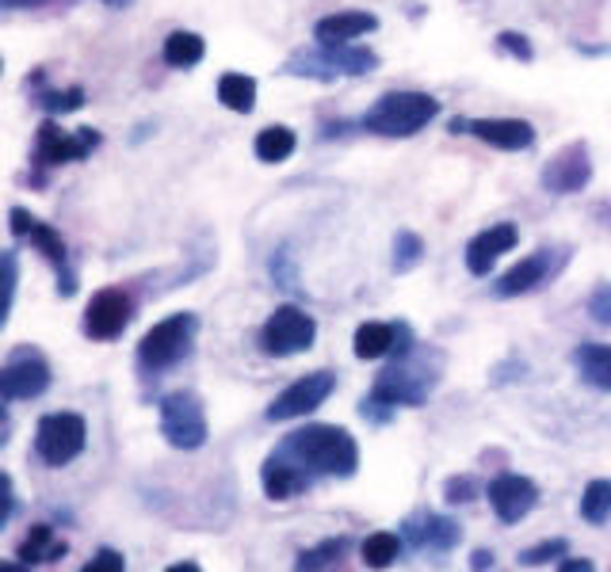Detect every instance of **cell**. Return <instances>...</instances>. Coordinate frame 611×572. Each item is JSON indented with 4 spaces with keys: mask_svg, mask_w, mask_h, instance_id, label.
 I'll return each instance as SVG.
<instances>
[{
    "mask_svg": "<svg viewBox=\"0 0 611 572\" xmlns=\"http://www.w3.org/2000/svg\"><path fill=\"white\" fill-rule=\"evenodd\" d=\"M272 454H280L283 462L298 466L306 477H352L360 469V443L352 439V431L337 428V424H309L303 431H291Z\"/></svg>",
    "mask_w": 611,
    "mask_h": 572,
    "instance_id": "1",
    "label": "cell"
},
{
    "mask_svg": "<svg viewBox=\"0 0 611 572\" xmlns=\"http://www.w3.org/2000/svg\"><path fill=\"white\" fill-rule=\"evenodd\" d=\"M439 374H444V351L436 347L416 344L409 355H398L393 367H386L383 374L375 378L371 393L390 405H406V408H421L428 401V393L439 385Z\"/></svg>",
    "mask_w": 611,
    "mask_h": 572,
    "instance_id": "2",
    "label": "cell"
},
{
    "mask_svg": "<svg viewBox=\"0 0 611 572\" xmlns=\"http://www.w3.org/2000/svg\"><path fill=\"white\" fill-rule=\"evenodd\" d=\"M378 69V53L367 46L352 43H317L309 50H298L287 58L283 73L287 76H309V81H344V76H367Z\"/></svg>",
    "mask_w": 611,
    "mask_h": 572,
    "instance_id": "3",
    "label": "cell"
},
{
    "mask_svg": "<svg viewBox=\"0 0 611 572\" xmlns=\"http://www.w3.org/2000/svg\"><path fill=\"white\" fill-rule=\"evenodd\" d=\"M439 115V99L428 92H390L383 96L367 115H363V130L378 138H413Z\"/></svg>",
    "mask_w": 611,
    "mask_h": 572,
    "instance_id": "4",
    "label": "cell"
},
{
    "mask_svg": "<svg viewBox=\"0 0 611 572\" xmlns=\"http://www.w3.org/2000/svg\"><path fill=\"white\" fill-rule=\"evenodd\" d=\"M196 332H199L196 313H173L153 324L142 336V344H138V362H142L145 374H161V370L188 359L191 347H196Z\"/></svg>",
    "mask_w": 611,
    "mask_h": 572,
    "instance_id": "5",
    "label": "cell"
},
{
    "mask_svg": "<svg viewBox=\"0 0 611 572\" xmlns=\"http://www.w3.org/2000/svg\"><path fill=\"white\" fill-rule=\"evenodd\" d=\"M157 413H161V436L176 451H199L207 443V436H211L207 408L191 390H176L168 397H161Z\"/></svg>",
    "mask_w": 611,
    "mask_h": 572,
    "instance_id": "6",
    "label": "cell"
},
{
    "mask_svg": "<svg viewBox=\"0 0 611 572\" xmlns=\"http://www.w3.org/2000/svg\"><path fill=\"white\" fill-rule=\"evenodd\" d=\"M8 229H12L15 241H31L54 267H58V294L61 298H73L77 275H73V267H69V249H66V241H61L58 229L38 222L35 214H27L23 206H12V211H8Z\"/></svg>",
    "mask_w": 611,
    "mask_h": 572,
    "instance_id": "7",
    "label": "cell"
},
{
    "mask_svg": "<svg viewBox=\"0 0 611 572\" xmlns=\"http://www.w3.org/2000/svg\"><path fill=\"white\" fill-rule=\"evenodd\" d=\"M89 443V428L77 413H50L35 428V454L46 466L61 469L77 458Z\"/></svg>",
    "mask_w": 611,
    "mask_h": 572,
    "instance_id": "8",
    "label": "cell"
},
{
    "mask_svg": "<svg viewBox=\"0 0 611 572\" xmlns=\"http://www.w3.org/2000/svg\"><path fill=\"white\" fill-rule=\"evenodd\" d=\"M317 339V321L298 306H280L260 329V347L265 355L275 359H291V355H303L314 347Z\"/></svg>",
    "mask_w": 611,
    "mask_h": 572,
    "instance_id": "9",
    "label": "cell"
},
{
    "mask_svg": "<svg viewBox=\"0 0 611 572\" xmlns=\"http://www.w3.org/2000/svg\"><path fill=\"white\" fill-rule=\"evenodd\" d=\"M46 390H50V362L35 347H15L0 370V397L12 405V401L43 397Z\"/></svg>",
    "mask_w": 611,
    "mask_h": 572,
    "instance_id": "10",
    "label": "cell"
},
{
    "mask_svg": "<svg viewBox=\"0 0 611 572\" xmlns=\"http://www.w3.org/2000/svg\"><path fill=\"white\" fill-rule=\"evenodd\" d=\"M332 390H337V374H332V370H314V374L291 382L287 390H283L280 397L268 405V420H272V424L298 420V416L314 413L317 405H325Z\"/></svg>",
    "mask_w": 611,
    "mask_h": 572,
    "instance_id": "11",
    "label": "cell"
},
{
    "mask_svg": "<svg viewBox=\"0 0 611 572\" xmlns=\"http://www.w3.org/2000/svg\"><path fill=\"white\" fill-rule=\"evenodd\" d=\"M99 145V134L92 127L77 130V134H66L58 122L46 119L38 127V142H35V165L38 168H58V165H73V160H84L92 150Z\"/></svg>",
    "mask_w": 611,
    "mask_h": 572,
    "instance_id": "12",
    "label": "cell"
},
{
    "mask_svg": "<svg viewBox=\"0 0 611 572\" xmlns=\"http://www.w3.org/2000/svg\"><path fill=\"white\" fill-rule=\"evenodd\" d=\"M134 317V301L122 286H104L99 294H92L89 309H84V336L92 339H115L122 336V329Z\"/></svg>",
    "mask_w": 611,
    "mask_h": 572,
    "instance_id": "13",
    "label": "cell"
},
{
    "mask_svg": "<svg viewBox=\"0 0 611 572\" xmlns=\"http://www.w3.org/2000/svg\"><path fill=\"white\" fill-rule=\"evenodd\" d=\"M543 188L551 195H577V191L589 188L592 180V160H589V145L585 142H569L566 150H559L543 168Z\"/></svg>",
    "mask_w": 611,
    "mask_h": 572,
    "instance_id": "14",
    "label": "cell"
},
{
    "mask_svg": "<svg viewBox=\"0 0 611 572\" xmlns=\"http://www.w3.org/2000/svg\"><path fill=\"white\" fill-rule=\"evenodd\" d=\"M451 134H474L505 153H524L536 145V127L524 119H451Z\"/></svg>",
    "mask_w": 611,
    "mask_h": 572,
    "instance_id": "15",
    "label": "cell"
},
{
    "mask_svg": "<svg viewBox=\"0 0 611 572\" xmlns=\"http://www.w3.org/2000/svg\"><path fill=\"white\" fill-rule=\"evenodd\" d=\"M401 538H406V546H413V550L451 553L455 546L462 543V527L455 520H447V515L421 512V515H409V520L401 523Z\"/></svg>",
    "mask_w": 611,
    "mask_h": 572,
    "instance_id": "16",
    "label": "cell"
},
{
    "mask_svg": "<svg viewBox=\"0 0 611 572\" xmlns=\"http://www.w3.org/2000/svg\"><path fill=\"white\" fill-rule=\"evenodd\" d=\"M490 504L501 523H520L536 512L539 485L520 474H501L497 481H490Z\"/></svg>",
    "mask_w": 611,
    "mask_h": 572,
    "instance_id": "17",
    "label": "cell"
},
{
    "mask_svg": "<svg viewBox=\"0 0 611 572\" xmlns=\"http://www.w3.org/2000/svg\"><path fill=\"white\" fill-rule=\"evenodd\" d=\"M516 241H520V229L513 226V222H497V226L482 229V234L474 237V241L467 245V267L470 275H490L493 264H497L505 252L516 249Z\"/></svg>",
    "mask_w": 611,
    "mask_h": 572,
    "instance_id": "18",
    "label": "cell"
},
{
    "mask_svg": "<svg viewBox=\"0 0 611 572\" xmlns=\"http://www.w3.org/2000/svg\"><path fill=\"white\" fill-rule=\"evenodd\" d=\"M554 275V260H551V249H539L531 252L528 260H520V264L513 267V272L501 275V283L493 286V290L501 294V298H516V294H528L536 290L539 283H547Z\"/></svg>",
    "mask_w": 611,
    "mask_h": 572,
    "instance_id": "19",
    "label": "cell"
},
{
    "mask_svg": "<svg viewBox=\"0 0 611 572\" xmlns=\"http://www.w3.org/2000/svg\"><path fill=\"white\" fill-rule=\"evenodd\" d=\"M260 485H265L268 500H295L298 492H306L314 485V477H306L298 466L283 462L280 454H268L265 469H260Z\"/></svg>",
    "mask_w": 611,
    "mask_h": 572,
    "instance_id": "20",
    "label": "cell"
},
{
    "mask_svg": "<svg viewBox=\"0 0 611 572\" xmlns=\"http://www.w3.org/2000/svg\"><path fill=\"white\" fill-rule=\"evenodd\" d=\"M69 553V543L66 538L54 535L50 523H38V527L27 531V538L20 543V550H15V558L23 561V565H58L61 558Z\"/></svg>",
    "mask_w": 611,
    "mask_h": 572,
    "instance_id": "21",
    "label": "cell"
},
{
    "mask_svg": "<svg viewBox=\"0 0 611 572\" xmlns=\"http://www.w3.org/2000/svg\"><path fill=\"white\" fill-rule=\"evenodd\" d=\"M378 27V20L371 12H337L317 20L314 38L317 43H352V38H363Z\"/></svg>",
    "mask_w": 611,
    "mask_h": 572,
    "instance_id": "22",
    "label": "cell"
},
{
    "mask_svg": "<svg viewBox=\"0 0 611 572\" xmlns=\"http://www.w3.org/2000/svg\"><path fill=\"white\" fill-rule=\"evenodd\" d=\"M574 367L592 390L611 393V347L608 344H581L574 351Z\"/></svg>",
    "mask_w": 611,
    "mask_h": 572,
    "instance_id": "23",
    "label": "cell"
},
{
    "mask_svg": "<svg viewBox=\"0 0 611 572\" xmlns=\"http://www.w3.org/2000/svg\"><path fill=\"white\" fill-rule=\"evenodd\" d=\"M398 329L401 324H386V321H367L355 329V359H383V355H393L398 347Z\"/></svg>",
    "mask_w": 611,
    "mask_h": 572,
    "instance_id": "24",
    "label": "cell"
},
{
    "mask_svg": "<svg viewBox=\"0 0 611 572\" xmlns=\"http://www.w3.org/2000/svg\"><path fill=\"white\" fill-rule=\"evenodd\" d=\"M401 550H406V538L390 535V531H375V535L360 546V558L367 569H390L393 561L401 558Z\"/></svg>",
    "mask_w": 611,
    "mask_h": 572,
    "instance_id": "25",
    "label": "cell"
},
{
    "mask_svg": "<svg viewBox=\"0 0 611 572\" xmlns=\"http://www.w3.org/2000/svg\"><path fill=\"white\" fill-rule=\"evenodd\" d=\"M207 53V43L196 35V31H173V35L165 38V61L173 69H191L199 65Z\"/></svg>",
    "mask_w": 611,
    "mask_h": 572,
    "instance_id": "26",
    "label": "cell"
},
{
    "mask_svg": "<svg viewBox=\"0 0 611 572\" xmlns=\"http://www.w3.org/2000/svg\"><path fill=\"white\" fill-rule=\"evenodd\" d=\"M219 99L237 115H249L257 107V81L245 73H226L219 81Z\"/></svg>",
    "mask_w": 611,
    "mask_h": 572,
    "instance_id": "27",
    "label": "cell"
},
{
    "mask_svg": "<svg viewBox=\"0 0 611 572\" xmlns=\"http://www.w3.org/2000/svg\"><path fill=\"white\" fill-rule=\"evenodd\" d=\"M295 145H298V138H295V130H287V127H268V130H260L257 134V157L265 160V165H280V160H287L291 153H295Z\"/></svg>",
    "mask_w": 611,
    "mask_h": 572,
    "instance_id": "28",
    "label": "cell"
},
{
    "mask_svg": "<svg viewBox=\"0 0 611 572\" xmlns=\"http://www.w3.org/2000/svg\"><path fill=\"white\" fill-rule=\"evenodd\" d=\"M581 520L600 527V523L611 520V481L608 477H597V481L585 485L581 492Z\"/></svg>",
    "mask_w": 611,
    "mask_h": 572,
    "instance_id": "29",
    "label": "cell"
},
{
    "mask_svg": "<svg viewBox=\"0 0 611 572\" xmlns=\"http://www.w3.org/2000/svg\"><path fill=\"white\" fill-rule=\"evenodd\" d=\"M344 550H348V538L344 535H340V538H325L321 546H314V550L298 553L295 569H332V565H340Z\"/></svg>",
    "mask_w": 611,
    "mask_h": 572,
    "instance_id": "30",
    "label": "cell"
},
{
    "mask_svg": "<svg viewBox=\"0 0 611 572\" xmlns=\"http://www.w3.org/2000/svg\"><path fill=\"white\" fill-rule=\"evenodd\" d=\"M35 104L50 115H69L84 107V88H50V92H35Z\"/></svg>",
    "mask_w": 611,
    "mask_h": 572,
    "instance_id": "31",
    "label": "cell"
},
{
    "mask_svg": "<svg viewBox=\"0 0 611 572\" xmlns=\"http://www.w3.org/2000/svg\"><path fill=\"white\" fill-rule=\"evenodd\" d=\"M421 260H424V241H421V237L409 234V229L393 237V272H398V275L413 272Z\"/></svg>",
    "mask_w": 611,
    "mask_h": 572,
    "instance_id": "32",
    "label": "cell"
},
{
    "mask_svg": "<svg viewBox=\"0 0 611 572\" xmlns=\"http://www.w3.org/2000/svg\"><path fill=\"white\" fill-rule=\"evenodd\" d=\"M566 553H569V543H566V538H551V543H539V546H531V550H524V553H520V565H528V569L551 565V561L566 558Z\"/></svg>",
    "mask_w": 611,
    "mask_h": 572,
    "instance_id": "33",
    "label": "cell"
},
{
    "mask_svg": "<svg viewBox=\"0 0 611 572\" xmlns=\"http://www.w3.org/2000/svg\"><path fill=\"white\" fill-rule=\"evenodd\" d=\"M585 309H589L592 321L604 324V329H611V283H600L597 290L589 294V301H585Z\"/></svg>",
    "mask_w": 611,
    "mask_h": 572,
    "instance_id": "34",
    "label": "cell"
},
{
    "mask_svg": "<svg viewBox=\"0 0 611 572\" xmlns=\"http://www.w3.org/2000/svg\"><path fill=\"white\" fill-rule=\"evenodd\" d=\"M393 413H398V405H390V401L375 397V393H367V397L360 401V416L367 424H390Z\"/></svg>",
    "mask_w": 611,
    "mask_h": 572,
    "instance_id": "35",
    "label": "cell"
},
{
    "mask_svg": "<svg viewBox=\"0 0 611 572\" xmlns=\"http://www.w3.org/2000/svg\"><path fill=\"white\" fill-rule=\"evenodd\" d=\"M474 492H478L474 477H447V485H444L447 504H470V500H474Z\"/></svg>",
    "mask_w": 611,
    "mask_h": 572,
    "instance_id": "36",
    "label": "cell"
},
{
    "mask_svg": "<svg viewBox=\"0 0 611 572\" xmlns=\"http://www.w3.org/2000/svg\"><path fill=\"white\" fill-rule=\"evenodd\" d=\"M497 46L505 53H513L516 61H531L536 58V50H531V43L524 35H516V31H505V35H497Z\"/></svg>",
    "mask_w": 611,
    "mask_h": 572,
    "instance_id": "37",
    "label": "cell"
},
{
    "mask_svg": "<svg viewBox=\"0 0 611 572\" xmlns=\"http://www.w3.org/2000/svg\"><path fill=\"white\" fill-rule=\"evenodd\" d=\"M127 569V558L119 550H99L96 558L84 565V572H122Z\"/></svg>",
    "mask_w": 611,
    "mask_h": 572,
    "instance_id": "38",
    "label": "cell"
},
{
    "mask_svg": "<svg viewBox=\"0 0 611 572\" xmlns=\"http://www.w3.org/2000/svg\"><path fill=\"white\" fill-rule=\"evenodd\" d=\"M0 497H4V512H0V527H8L15 515V489H12V477H0Z\"/></svg>",
    "mask_w": 611,
    "mask_h": 572,
    "instance_id": "39",
    "label": "cell"
},
{
    "mask_svg": "<svg viewBox=\"0 0 611 572\" xmlns=\"http://www.w3.org/2000/svg\"><path fill=\"white\" fill-rule=\"evenodd\" d=\"M4 286H8V309H12V294H15V252H4Z\"/></svg>",
    "mask_w": 611,
    "mask_h": 572,
    "instance_id": "40",
    "label": "cell"
},
{
    "mask_svg": "<svg viewBox=\"0 0 611 572\" xmlns=\"http://www.w3.org/2000/svg\"><path fill=\"white\" fill-rule=\"evenodd\" d=\"M0 4H4L8 12H15V8H43V4H50V0H0Z\"/></svg>",
    "mask_w": 611,
    "mask_h": 572,
    "instance_id": "41",
    "label": "cell"
},
{
    "mask_svg": "<svg viewBox=\"0 0 611 572\" xmlns=\"http://www.w3.org/2000/svg\"><path fill=\"white\" fill-rule=\"evenodd\" d=\"M470 569H493V553L490 550H478L474 558H470Z\"/></svg>",
    "mask_w": 611,
    "mask_h": 572,
    "instance_id": "42",
    "label": "cell"
},
{
    "mask_svg": "<svg viewBox=\"0 0 611 572\" xmlns=\"http://www.w3.org/2000/svg\"><path fill=\"white\" fill-rule=\"evenodd\" d=\"M562 572H592V561H562Z\"/></svg>",
    "mask_w": 611,
    "mask_h": 572,
    "instance_id": "43",
    "label": "cell"
},
{
    "mask_svg": "<svg viewBox=\"0 0 611 572\" xmlns=\"http://www.w3.org/2000/svg\"><path fill=\"white\" fill-rule=\"evenodd\" d=\"M199 565H196V561H184V565H173V569H168V572H196Z\"/></svg>",
    "mask_w": 611,
    "mask_h": 572,
    "instance_id": "44",
    "label": "cell"
},
{
    "mask_svg": "<svg viewBox=\"0 0 611 572\" xmlns=\"http://www.w3.org/2000/svg\"><path fill=\"white\" fill-rule=\"evenodd\" d=\"M104 4H111V8H127L130 0H104Z\"/></svg>",
    "mask_w": 611,
    "mask_h": 572,
    "instance_id": "45",
    "label": "cell"
}]
</instances>
